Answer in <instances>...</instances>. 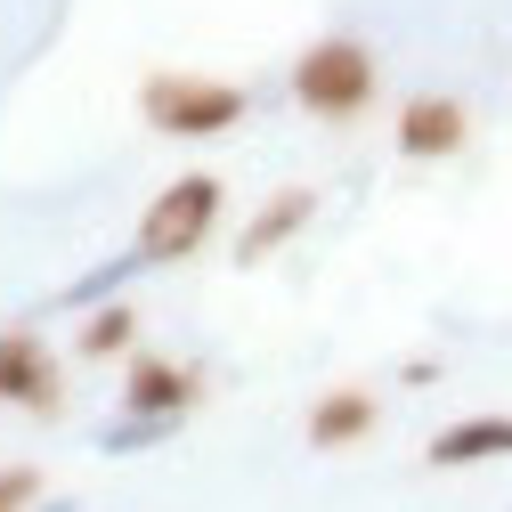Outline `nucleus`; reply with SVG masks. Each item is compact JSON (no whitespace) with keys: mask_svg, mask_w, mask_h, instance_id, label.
Wrapping results in <instances>:
<instances>
[{"mask_svg":"<svg viewBox=\"0 0 512 512\" xmlns=\"http://www.w3.org/2000/svg\"><path fill=\"white\" fill-rule=\"evenodd\" d=\"M212 228H220V179H212V171H187V179H171L163 196L147 204V220H139V261H147V269H171V261H187Z\"/></svg>","mask_w":512,"mask_h":512,"instance_id":"3","label":"nucleus"},{"mask_svg":"<svg viewBox=\"0 0 512 512\" xmlns=\"http://www.w3.org/2000/svg\"><path fill=\"white\" fill-rule=\"evenodd\" d=\"M33 496H41V480H33V472H0V512H25Z\"/></svg>","mask_w":512,"mask_h":512,"instance_id":"11","label":"nucleus"},{"mask_svg":"<svg viewBox=\"0 0 512 512\" xmlns=\"http://www.w3.org/2000/svg\"><path fill=\"white\" fill-rule=\"evenodd\" d=\"M309 212H317V196H309V187H277V196H269L261 212H252V220H244V236H236V269L269 261L277 244H293V236L309 228Z\"/></svg>","mask_w":512,"mask_h":512,"instance_id":"6","label":"nucleus"},{"mask_svg":"<svg viewBox=\"0 0 512 512\" xmlns=\"http://www.w3.org/2000/svg\"><path fill=\"white\" fill-rule=\"evenodd\" d=\"M464 131H472V114L456 98H439V90H423V98L399 106V155L407 163H447L464 147Z\"/></svg>","mask_w":512,"mask_h":512,"instance_id":"4","label":"nucleus"},{"mask_svg":"<svg viewBox=\"0 0 512 512\" xmlns=\"http://www.w3.org/2000/svg\"><path fill=\"white\" fill-rule=\"evenodd\" d=\"M496 456H512V415H464V423H447V431L423 447V464H439V472L496 464Z\"/></svg>","mask_w":512,"mask_h":512,"instance_id":"7","label":"nucleus"},{"mask_svg":"<svg viewBox=\"0 0 512 512\" xmlns=\"http://www.w3.org/2000/svg\"><path fill=\"white\" fill-rule=\"evenodd\" d=\"M122 407L147 415V423H179L187 407H196V374L171 366V358H139L131 382H122Z\"/></svg>","mask_w":512,"mask_h":512,"instance_id":"5","label":"nucleus"},{"mask_svg":"<svg viewBox=\"0 0 512 512\" xmlns=\"http://www.w3.org/2000/svg\"><path fill=\"white\" fill-rule=\"evenodd\" d=\"M0 399H17L33 415L57 407V366H49V350L33 334H0Z\"/></svg>","mask_w":512,"mask_h":512,"instance_id":"8","label":"nucleus"},{"mask_svg":"<svg viewBox=\"0 0 512 512\" xmlns=\"http://www.w3.org/2000/svg\"><path fill=\"white\" fill-rule=\"evenodd\" d=\"M374 415H382V399H366V391H326L309 407V439L317 447H358L366 431H374Z\"/></svg>","mask_w":512,"mask_h":512,"instance_id":"9","label":"nucleus"},{"mask_svg":"<svg viewBox=\"0 0 512 512\" xmlns=\"http://www.w3.org/2000/svg\"><path fill=\"white\" fill-rule=\"evenodd\" d=\"M139 114L155 139H220L244 122V90L236 82H204V74H147Z\"/></svg>","mask_w":512,"mask_h":512,"instance_id":"2","label":"nucleus"},{"mask_svg":"<svg viewBox=\"0 0 512 512\" xmlns=\"http://www.w3.org/2000/svg\"><path fill=\"white\" fill-rule=\"evenodd\" d=\"M131 334H139V317H131V309H98L90 326H82V358H114Z\"/></svg>","mask_w":512,"mask_h":512,"instance_id":"10","label":"nucleus"},{"mask_svg":"<svg viewBox=\"0 0 512 512\" xmlns=\"http://www.w3.org/2000/svg\"><path fill=\"white\" fill-rule=\"evenodd\" d=\"M293 98L317 114V122H350L374 106V49L334 33V41H309L293 57Z\"/></svg>","mask_w":512,"mask_h":512,"instance_id":"1","label":"nucleus"}]
</instances>
